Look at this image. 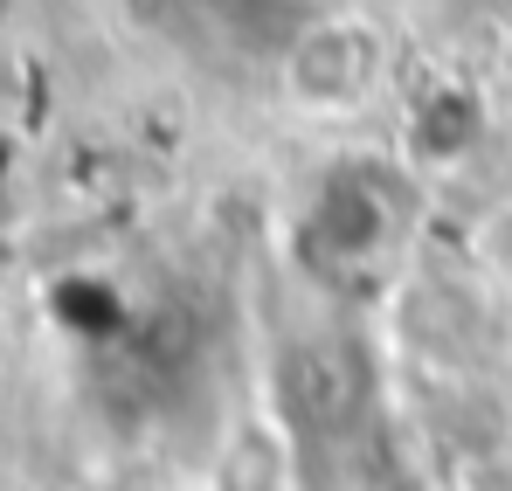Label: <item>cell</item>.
I'll list each match as a JSON object with an SVG mask.
<instances>
[{
	"instance_id": "obj_1",
	"label": "cell",
	"mask_w": 512,
	"mask_h": 491,
	"mask_svg": "<svg viewBox=\"0 0 512 491\" xmlns=\"http://www.w3.org/2000/svg\"><path fill=\"white\" fill-rule=\"evenodd\" d=\"M478 263H485L499 284H512V201H499V208L478 222Z\"/></svg>"
}]
</instances>
